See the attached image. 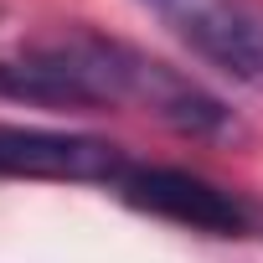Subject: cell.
Here are the masks:
<instances>
[{
	"label": "cell",
	"instance_id": "7a4b0ae2",
	"mask_svg": "<svg viewBox=\"0 0 263 263\" xmlns=\"http://www.w3.org/2000/svg\"><path fill=\"white\" fill-rule=\"evenodd\" d=\"M114 196L145 217H160V222H176V227H191L206 237H242L253 227V206L237 191H227L196 171H181V165L129 160L124 176L114 181Z\"/></svg>",
	"mask_w": 263,
	"mask_h": 263
},
{
	"label": "cell",
	"instance_id": "3957f363",
	"mask_svg": "<svg viewBox=\"0 0 263 263\" xmlns=\"http://www.w3.org/2000/svg\"><path fill=\"white\" fill-rule=\"evenodd\" d=\"M140 6L206 67L263 93V16L248 0H140Z\"/></svg>",
	"mask_w": 263,
	"mask_h": 263
},
{
	"label": "cell",
	"instance_id": "277c9868",
	"mask_svg": "<svg viewBox=\"0 0 263 263\" xmlns=\"http://www.w3.org/2000/svg\"><path fill=\"white\" fill-rule=\"evenodd\" d=\"M124 165L129 155L114 140L36 129V124H0V181H83L114 191Z\"/></svg>",
	"mask_w": 263,
	"mask_h": 263
},
{
	"label": "cell",
	"instance_id": "6da1fadb",
	"mask_svg": "<svg viewBox=\"0 0 263 263\" xmlns=\"http://www.w3.org/2000/svg\"><path fill=\"white\" fill-rule=\"evenodd\" d=\"M47 42L72 62L93 108H135V114H150L155 124L176 129V135H191V140H212V135L232 129V108L212 88H201L181 67L129 47L119 36L67 26V31H52Z\"/></svg>",
	"mask_w": 263,
	"mask_h": 263
}]
</instances>
